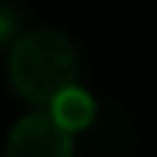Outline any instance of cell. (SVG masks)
<instances>
[{"mask_svg": "<svg viewBox=\"0 0 157 157\" xmlns=\"http://www.w3.org/2000/svg\"><path fill=\"white\" fill-rule=\"evenodd\" d=\"M7 82L25 104L47 111L64 89L78 86V50L61 29H29L11 43Z\"/></svg>", "mask_w": 157, "mask_h": 157, "instance_id": "1", "label": "cell"}, {"mask_svg": "<svg viewBox=\"0 0 157 157\" xmlns=\"http://www.w3.org/2000/svg\"><path fill=\"white\" fill-rule=\"evenodd\" d=\"M4 157H75L71 132L50 118V111H32L7 132Z\"/></svg>", "mask_w": 157, "mask_h": 157, "instance_id": "2", "label": "cell"}, {"mask_svg": "<svg viewBox=\"0 0 157 157\" xmlns=\"http://www.w3.org/2000/svg\"><path fill=\"white\" fill-rule=\"evenodd\" d=\"M47 111H50V118H54L64 132H82V128H89L93 118H97V100L89 97L82 86H71V89H64Z\"/></svg>", "mask_w": 157, "mask_h": 157, "instance_id": "3", "label": "cell"}, {"mask_svg": "<svg viewBox=\"0 0 157 157\" xmlns=\"http://www.w3.org/2000/svg\"><path fill=\"white\" fill-rule=\"evenodd\" d=\"M14 25H18V14H11V11H0V39L7 36Z\"/></svg>", "mask_w": 157, "mask_h": 157, "instance_id": "4", "label": "cell"}]
</instances>
